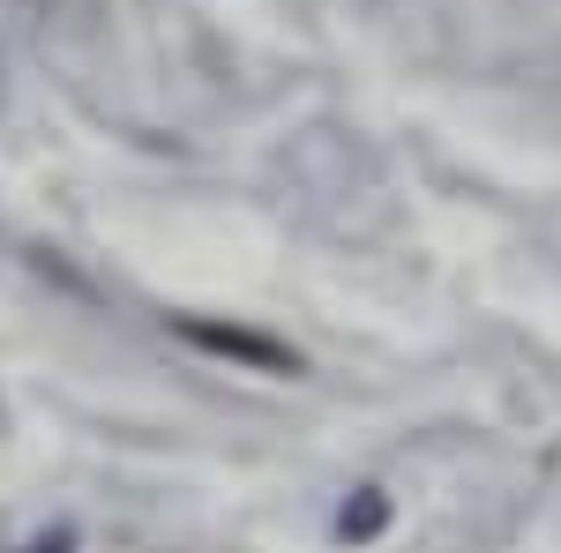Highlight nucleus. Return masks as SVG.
Instances as JSON below:
<instances>
[{
	"label": "nucleus",
	"instance_id": "2",
	"mask_svg": "<svg viewBox=\"0 0 561 553\" xmlns=\"http://www.w3.org/2000/svg\"><path fill=\"white\" fill-rule=\"evenodd\" d=\"M382 523H389V502L375 494V486H359V494L345 502V516H337V531H345V539H375Z\"/></svg>",
	"mask_w": 561,
	"mask_h": 553
},
{
	"label": "nucleus",
	"instance_id": "1",
	"mask_svg": "<svg viewBox=\"0 0 561 553\" xmlns=\"http://www.w3.org/2000/svg\"><path fill=\"white\" fill-rule=\"evenodd\" d=\"M180 337L203 344V352H225V359H248V367H262V375H293L300 359L285 352V344L255 337V330H217V322H180Z\"/></svg>",
	"mask_w": 561,
	"mask_h": 553
}]
</instances>
